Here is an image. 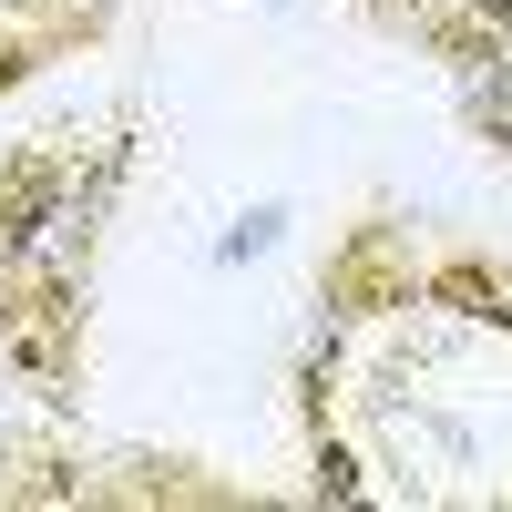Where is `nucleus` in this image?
<instances>
[{"instance_id":"20e7f679","label":"nucleus","mask_w":512,"mask_h":512,"mask_svg":"<svg viewBox=\"0 0 512 512\" xmlns=\"http://www.w3.org/2000/svg\"><path fill=\"white\" fill-rule=\"evenodd\" d=\"M482 277H492V287H502V297H512V256H482Z\"/></svg>"},{"instance_id":"f257e3e1","label":"nucleus","mask_w":512,"mask_h":512,"mask_svg":"<svg viewBox=\"0 0 512 512\" xmlns=\"http://www.w3.org/2000/svg\"><path fill=\"white\" fill-rule=\"evenodd\" d=\"M144 103H113L93 134H21L0 144V369L41 410H82L93 379V287L134 185Z\"/></svg>"},{"instance_id":"f03ea898","label":"nucleus","mask_w":512,"mask_h":512,"mask_svg":"<svg viewBox=\"0 0 512 512\" xmlns=\"http://www.w3.org/2000/svg\"><path fill=\"white\" fill-rule=\"evenodd\" d=\"M277 226H287V205H256V216H236V226L216 236V267H246V256H267V246H277Z\"/></svg>"},{"instance_id":"7ed1b4c3","label":"nucleus","mask_w":512,"mask_h":512,"mask_svg":"<svg viewBox=\"0 0 512 512\" xmlns=\"http://www.w3.org/2000/svg\"><path fill=\"white\" fill-rule=\"evenodd\" d=\"M349 11H359L369 31H390V41H410V21L431 11V0H349Z\"/></svg>"}]
</instances>
